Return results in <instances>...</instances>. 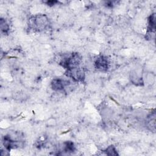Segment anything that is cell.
Wrapping results in <instances>:
<instances>
[{"mask_svg":"<svg viewBox=\"0 0 156 156\" xmlns=\"http://www.w3.org/2000/svg\"><path fill=\"white\" fill-rule=\"evenodd\" d=\"M71 82L69 80L60 77L54 78L51 82V88L56 92H62L70 87Z\"/></svg>","mask_w":156,"mask_h":156,"instance_id":"obj_5","label":"cell"},{"mask_svg":"<svg viewBox=\"0 0 156 156\" xmlns=\"http://www.w3.org/2000/svg\"><path fill=\"white\" fill-rule=\"evenodd\" d=\"M104 152L106 155H118V153L117 152V150L116 149L115 147L113 145H110L108 146Z\"/></svg>","mask_w":156,"mask_h":156,"instance_id":"obj_12","label":"cell"},{"mask_svg":"<svg viewBox=\"0 0 156 156\" xmlns=\"http://www.w3.org/2000/svg\"><path fill=\"white\" fill-rule=\"evenodd\" d=\"M44 2L46 3L49 6H52V5H55L57 3H58V1H47Z\"/></svg>","mask_w":156,"mask_h":156,"instance_id":"obj_13","label":"cell"},{"mask_svg":"<svg viewBox=\"0 0 156 156\" xmlns=\"http://www.w3.org/2000/svg\"><path fill=\"white\" fill-rule=\"evenodd\" d=\"M49 19L45 14L34 15L28 20L29 28L35 32L44 31L49 28Z\"/></svg>","mask_w":156,"mask_h":156,"instance_id":"obj_1","label":"cell"},{"mask_svg":"<svg viewBox=\"0 0 156 156\" xmlns=\"http://www.w3.org/2000/svg\"><path fill=\"white\" fill-rule=\"evenodd\" d=\"M82 57L77 52H73L63 55L59 61L60 65L66 70L80 66Z\"/></svg>","mask_w":156,"mask_h":156,"instance_id":"obj_2","label":"cell"},{"mask_svg":"<svg viewBox=\"0 0 156 156\" xmlns=\"http://www.w3.org/2000/svg\"><path fill=\"white\" fill-rule=\"evenodd\" d=\"M62 151L66 154L73 153L76 151V146L74 145V143L71 141H65L63 143Z\"/></svg>","mask_w":156,"mask_h":156,"instance_id":"obj_9","label":"cell"},{"mask_svg":"<svg viewBox=\"0 0 156 156\" xmlns=\"http://www.w3.org/2000/svg\"><path fill=\"white\" fill-rule=\"evenodd\" d=\"M65 75L74 82H83L85 79V69L80 66L66 70Z\"/></svg>","mask_w":156,"mask_h":156,"instance_id":"obj_4","label":"cell"},{"mask_svg":"<svg viewBox=\"0 0 156 156\" xmlns=\"http://www.w3.org/2000/svg\"><path fill=\"white\" fill-rule=\"evenodd\" d=\"M147 125V127H149L151 131L155 132V112H152L148 116Z\"/></svg>","mask_w":156,"mask_h":156,"instance_id":"obj_10","label":"cell"},{"mask_svg":"<svg viewBox=\"0 0 156 156\" xmlns=\"http://www.w3.org/2000/svg\"><path fill=\"white\" fill-rule=\"evenodd\" d=\"M155 32V14H151L147 20V35H151V34H154Z\"/></svg>","mask_w":156,"mask_h":156,"instance_id":"obj_7","label":"cell"},{"mask_svg":"<svg viewBox=\"0 0 156 156\" xmlns=\"http://www.w3.org/2000/svg\"><path fill=\"white\" fill-rule=\"evenodd\" d=\"M0 27H1V31L2 34L4 35H7L9 34V30H10L9 24L7 23V21L2 18H1Z\"/></svg>","mask_w":156,"mask_h":156,"instance_id":"obj_11","label":"cell"},{"mask_svg":"<svg viewBox=\"0 0 156 156\" xmlns=\"http://www.w3.org/2000/svg\"><path fill=\"white\" fill-rule=\"evenodd\" d=\"M94 65L95 68L102 72L107 71L110 66V62L107 57L104 55H99L94 60Z\"/></svg>","mask_w":156,"mask_h":156,"instance_id":"obj_6","label":"cell"},{"mask_svg":"<svg viewBox=\"0 0 156 156\" xmlns=\"http://www.w3.org/2000/svg\"><path fill=\"white\" fill-rule=\"evenodd\" d=\"M130 80L132 83L135 85H140L141 86L143 84V80L141 75H140L137 71H135L131 73L130 75Z\"/></svg>","mask_w":156,"mask_h":156,"instance_id":"obj_8","label":"cell"},{"mask_svg":"<svg viewBox=\"0 0 156 156\" xmlns=\"http://www.w3.org/2000/svg\"><path fill=\"white\" fill-rule=\"evenodd\" d=\"M20 135H18L17 134L16 136H14L13 138L10 134H7L5 135L2 140V143L5 149L10 151L12 149L20 148L21 147V146H23V141L20 140V138H18V137Z\"/></svg>","mask_w":156,"mask_h":156,"instance_id":"obj_3","label":"cell"}]
</instances>
